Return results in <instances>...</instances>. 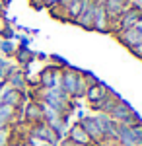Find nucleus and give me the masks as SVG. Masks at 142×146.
Listing matches in <instances>:
<instances>
[{"mask_svg": "<svg viewBox=\"0 0 142 146\" xmlns=\"http://www.w3.org/2000/svg\"><path fill=\"white\" fill-rule=\"evenodd\" d=\"M39 101L47 103L49 107H53L60 115L70 113V98L66 96L60 88H51V90H41L39 92Z\"/></svg>", "mask_w": 142, "mask_h": 146, "instance_id": "obj_1", "label": "nucleus"}, {"mask_svg": "<svg viewBox=\"0 0 142 146\" xmlns=\"http://www.w3.org/2000/svg\"><path fill=\"white\" fill-rule=\"evenodd\" d=\"M117 146H142V121L134 125L117 123Z\"/></svg>", "mask_w": 142, "mask_h": 146, "instance_id": "obj_2", "label": "nucleus"}, {"mask_svg": "<svg viewBox=\"0 0 142 146\" xmlns=\"http://www.w3.org/2000/svg\"><path fill=\"white\" fill-rule=\"evenodd\" d=\"M109 117L115 121V123H119V125H134V123H140V121H142L140 117L134 113V109H132L127 101H123V100L117 101V105L111 109Z\"/></svg>", "mask_w": 142, "mask_h": 146, "instance_id": "obj_3", "label": "nucleus"}, {"mask_svg": "<svg viewBox=\"0 0 142 146\" xmlns=\"http://www.w3.org/2000/svg\"><path fill=\"white\" fill-rule=\"evenodd\" d=\"M142 18V6H138V4H134L132 2L131 8L125 12L123 16L119 18V22L115 23V27L111 29V33H123V31H127V29H131V27H134L136 25V22Z\"/></svg>", "mask_w": 142, "mask_h": 146, "instance_id": "obj_4", "label": "nucleus"}, {"mask_svg": "<svg viewBox=\"0 0 142 146\" xmlns=\"http://www.w3.org/2000/svg\"><path fill=\"white\" fill-rule=\"evenodd\" d=\"M131 4H132V0H105L103 8H105L107 20H109V33L115 27V23L119 22V18L131 8Z\"/></svg>", "mask_w": 142, "mask_h": 146, "instance_id": "obj_5", "label": "nucleus"}, {"mask_svg": "<svg viewBox=\"0 0 142 146\" xmlns=\"http://www.w3.org/2000/svg\"><path fill=\"white\" fill-rule=\"evenodd\" d=\"M78 78H80V70H76V68H72V66H64L62 68V84H60V90L64 92L70 100L74 98Z\"/></svg>", "mask_w": 142, "mask_h": 146, "instance_id": "obj_6", "label": "nucleus"}, {"mask_svg": "<svg viewBox=\"0 0 142 146\" xmlns=\"http://www.w3.org/2000/svg\"><path fill=\"white\" fill-rule=\"evenodd\" d=\"M78 123L82 125V129H84L86 135L90 136L92 144H103V133H101V127L98 125L96 117H82Z\"/></svg>", "mask_w": 142, "mask_h": 146, "instance_id": "obj_7", "label": "nucleus"}, {"mask_svg": "<svg viewBox=\"0 0 142 146\" xmlns=\"http://www.w3.org/2000/svg\"><path fill=\"white\" fill-rule=\"evenodd\" d=\"M29 135L37 136V138H41V140H45V142H49V144H53V146H56V144H58V140H60V138L56 136V133L45 123V121H39V123L31 125Z\"/></svg>", "mask_w": 142, "mask_h": 146, "instance_id": "obj_8", "label": "nucleus"}, {"mask_svg": "<svg viewBox=\"0 0 142 146\" xmlns=\"http://www.w3.org/2000/svg\"><path fill=\"white\" fill-rule=\"evenodd\" d=\"M6 84L10 86L12 90L25 92V88H27V76H25V72L22 68L10 66L8 68V74H6Z\"/></svg>", "mask_w": 142, "mask_h": 146, "instance_id": "obj_9", "label": "nucleus"}, {"mask_svg": "<svg viewBox=\"0 0 142 146\" xmlns=\"http://www.w3.org/2000/svg\"><path fill=\"white\" fill-rule=\"evenodd\" d=\"M94 10H96V4L92 0H82V10L78 14V18L74 20L76 25L84 27V29H92V23H94Z\"/></svg>", "mask_w": 142, "mask_h": 146, "instance_id": "obj_10", "label": "nucleus"}, {"mask_svg": "<svg viewBox=\"0 0 142 146\" xmlns=\"http://www.w3.org/2000/svg\"><path fill=\"white\" fill-rule=\"evenodd\" d=\"M92 29L94 31H99V33H109V20H107V14H105V8L103 6H98L96 4Z\"/></svg>", "mask_w": 142, "mask_h": 146, "instance_id": "obj_11", "label": "nucleus"}, {"mask_svg": "<svg viewBox=\"0 0 142 146\" xmlns=\"http://www.w3.org/2000/svg\"><path fill=\"white\" fill-rule=\"evenodd\" d=\"M58 70H60V68L55 66V64H51V66H47V68L41 70V74H39V78H37L41 90H51V88H55V76H56Z\"/></svg>", "mask_w": 142, "mask_h": 146, "instance_id": "obj_12", "label": "nucleus"}, {"mask_svg": "<svg viewBox=\"0 0 142 146\" xmlns=\"http://www.w3.org/2000/svg\"><path fill=\"white\" fill-rule=\"evenodd\" d=\"M117 39H119L127 49H132V47H136V45L142 43V31L131 27V29H127V31H123V33H117Z\"/></svg>", "mask_w": 142, "mask_h": 146, "instance_id": "obj_13", "label": "nucleus"}, {"mask_svg": "<svg viewBox=\"0 0 142 146\" xmlns=\"http://www.w3.org/2000/svg\"><path fill=\"white\" fill-rule=\"evenodd\" d=\"M68 140H72V142H76V144H80V146H94L92 140H90V136L86 135V131L82 129L80 123H74L68 129Z\"/></svg>", "mask_w": 142, "mask_h": 146, "instance_id": "obj_14", "label": "nucleus"}, {"mask_svg": "<svg viewBox=\"0 0 142 146\" xmlns=\"http://www.w3.org/2000/svg\"><path fill=\"white\" fill-rule=\"evenodd\" d=\"M23 121H27L29 125H35V123H39V121H43V113H41L39 101H29V103H25Z\"/></svg>", "mask_w": 142, "mask_h": 146, "instance_id": "obj_15", "label": "nucleus"}, {"mask_svg": "<svg viewBox=\"0 0 142 146\" xmlns=\"http://www.w3.org/2000/svg\"><path fill=\"white\" fill-rule=\"evenodd\" d=\"M109 92L111 90L105 86V84H103V82H98L96 86H90V88L86 90V100L90 101L92 105H96V103H98V101H101L105 96H107V94H109Z\"/></svg>", "mask_w": 142, "mask_h": 146, "instance_id": "obj_16", "label": "nucleus"}, {"mask_svg": "<svg viewBox=\"0 0 142 146\" xmlns=\"http://www.w3.org/2000/svg\"><path fill=\"white\" fill-rule=\"evenodd\" d=\"M23 100H25V92H18V90H12V88H8V90L2 94V98H0V103H4V105H10V107H20L23 103Z\"/></svg>", "mask_w": 142, "mask_h": 146, "instance_id": "obj_17", "label": "nucleus"}, {"mask_svg": "<svg viewBox=\"0 0 142 146\" xmlns=\"http://www.w3.org/2000/svg\"><path fill=\"white\" fill-rule=\"evenodd\" d=\"M119 100H121V98L117 96V94L109 92V94H107V96H105L103 100L98 101V103H96V105H92V107H94L96 111H99V113H105V115H109L111 109H113V107L117 105V101H119Z\"/></svg>", "mask_w": 142, "mask_h": 146, "instance_id": "obj_18", "label": "nucleus"}, {"mask_svg": "<svg viewBox=\"0 0 142 146\" xmlns=\"http://www.w3.org/2000/svg\"><path fill=\"white\" fill-rule=\"evenodd\" d=\"M16 107H10V105H4L0 103V129H6L10 127V123L16 119Z\"/></svg>", "mask_w": 142, "mask_h": 146, "instance_id": "obj_19", "label": "nucleus"}, {"mask_svg": "<svg viewBox=\"0 0 142 146\" xmlns=\"http://www.w3.org/2000/svg\"><path fill=\"white\" fill-rule=\"evenodd\" d=\"M14 55H16V58H18V62H20L22 66H27V64L31 62L33 58H35V55H33V51H29V47H18Z\"/></svg>", "mask_w": 142, "mask_h": 146, "instance_id": "obj_20", "label": "nucleus"}, {"mask_svg": "<svg viewBox=\"0 0 142 146\" xmlns=\"http://www.w3.org/2000/svg\"><path fill=\"white\" fill-rule=\"evenodd\" d=\"M0 53H4L6 56H12L14 53H16V45H14V41L0 39Z\"/></svg>", "mask_w": 142, "mask_h": 146, "instance_id": "obj_21", "label": "nucleus"}, {"mask_svg": "<svg viewBox=\"0 0 142 146\" xmlns=\"http://www.w3.org/2000/svg\"><path fill=\"white\" fill-rule=\"evenodd\" d=\"M0 35H2V39H8V41H14L16 39V33H14V29H12L10 25H4Z\"/></svg>", "mask_w": 142, "mask_h": 146, "instance_id": "obj_22", "label": "nucleus"}, {"mask_svg": "<svg viewBox=\"0 0 142 146\" xmlns=\"http://www.w3.org/2000/svg\"><path fill=\"white\" fill-rule=\"evenodd\" d=\"M25 142H27L29 146H53V144H49V142H45V140H41V138H37V136H33V135L27 136Z\"/></svg>", "mask_w": 142, "mask_h": 146, "instance_id": "obj_23", "label": "nucleus"}, {"mask_svg": "<svg viewBox=\"0 0 142 146\" xmlns=\"http://www.w3.org/2000/svg\"><path fill=\"white\" fill-rule=\"evenodd\" d=\"M10 144V129H0V146H8Z\"/></svg>", "mask_w": 142, "mask_h": 146, "instance_id": "obj_24", "label": "nucleus"}, {"mask_svg": "<svg viewBox=\"0 0 142 146\" xmlns=\"http://www.w3.org/2000/svg\"><path fill=\"white\" fill-rule=\"evenodd\" d=\"M33 8H43V0H29Z\"/></svg>", "mask_w": 142, "mask_h": 146, "instance_id": "obj_25", "label": "nucleus"}, {"mask_svg": "<svg viewBox=\"0 0 142 146\" xmlns=\"http://www.w3.org/2000/svg\"><path fill=\"white\" fill-rule=\"evenodd\" d=\"M60 146H80V144H76V142H72V140L66 138V140H62V144H60Z\"/></svg>", "mask_w": 142, "mask_h": 146, "instance_id": "obj_26", "label": "nucleus"}, {"mask_svg": "<svg viewBox=\"0 0 142 146\" xmlns=\"http://www.w3.org/2000/svg\"><path fill=\"white\" fill-rule=\"evenodd\" d=\"M134 29H138V31H142V18L136 22V25H134Z\"/></svg>", "mask_w": 142, "mask_h": 146, "instance_id": "obj_27", "label": "nucleus"}, {"mask_svg": "<svg viewBox=\"0 0 142 146\" xmlns=\"http://www.w3.org/2000/svg\"><path fill=\"white\" fill-rule=\"evenodd\" d=\"M0 2H2V4H4V6H8V4H10L12 0H0Z\"/></svg>", "mask_w": 142, "mask_h": 146, "instance_id": "obj_28", "label": "nucleus"}, {"mask_svg": "<svg viewBox=\"0 0 142 146\" xmlns=\"http://www.w3.org/2000/svg\"><path fill=\"white\" fill-rule=\"evenodd\" d=\"M8 146H22V144H18V142H10Z\"/></svg>", "mask_w": 142, "mask_h": 146, "instance_id": "obj_29", "label": "nucleus"}, {"mask_svg": "<svg viewBox=\"0 0 142 146\" xmlns=\"http://www.w3.org/2000/svg\"><path fill=\"white\" fill-rule=\"evenodd\" d=\"M22 146H29V144H27V142H23V144H22Z\"/></svg>", "mask_w": 142, "mask_h": 146, "instance_id": "obj_30", "label": "nucleus"}]
</instances>
